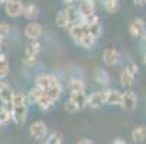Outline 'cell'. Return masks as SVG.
Listing matches in <instances>:
<instances>
[{
    "mask_svg": "<svg viewBox=\"0 0 146 144\" xmlns=\"http://www.w3.org/2000/svg\"><path fill=\"white\" fill-rule=\"evenodd\" d=\"M77 13L80 16V22L86 23L88 19L96 14V3L94 0H80L77 5Z\"/></svg>",
    "mask_w": 146,
    "mask_h": 144,
    "instance_id": "cell-1",
    "label": "cell"
},
{
    "mask_svg": "<svg viewBox=\"0 0 146 144\" xmlns=\"http://www.w3.org/2000/svg\"><path fill=\"white\" fill-rule=\"evenodd\" d=\"M40 51H42V46H40V42L39 40H31V43L26 46L25 49V55H23V64L26 66H32L39 55H40Z\"/></svg>",
    "mask_w": 146,
    "mask_h": 144,
    "instance_id": "cell-2",
    "label": "cell"
},
{
    "mask_svg": "<svg viewBox=\"0 0 146 144\" xmlns=\"http://www.w3.org/2000/svg\"><path fill=\"white\" fill-rule=\"evenodd\" d=\"M29 134H31V137H32L33 140H36V141L45 140L46 135H48V127H46V124H45V121H42V120L33 121L32 124H31V127H29Z\"/></svg>",
    "mask_w": 146,
    "mask_h": 144,
    "instance_id": "cell-3",
    "label": "cell"
},
{
    "mask_svg": "<svg viewBox=\"0 0 146 144\" xmlns=\"http://www.w3.org/2000/svg\"><path fill=\"white\" fill-rule=\"evenodd\" d=\"M120 107H121L124 111H127V112L133 111V110L137 107V97H136V92L132 91V89H127L126 92H123Z\"/></svg>",
    "mask_w": 146,
    "mask_h": 144,
    "instance_id": "cell-4",
    "label": "cell"
},
{
    "mask_svg": "<svg viewBox=\"0 0 146 144\" xmlns=\"http://www.w3.org/2000/svg\"><path fill=\"white\" fill-rule=\"evenodd\" d=\"M23 2L22 0H9L5 3V12L9 17H19L23 13Z\"/></svg>",
    "mask_w": 146,
    "mask_h": 144,
    "instance_id": "cell-5",
    "label": "cell"
},
{
    "mask_svg": "<svg viewBox=\"0 0 146 144\" xmlns=\"http://www.w3.org/2000/svg\"><path fill=\"white\" fill-rule=\"evenodd\" d=\"M84 25H87L88 35H91L96 40H97L98 37H101V35H103V26H101V23H100V17H98L97 14H94L91 19H88Z\"/></svg>",
    "mask_w": 146,
    "mask_h": 144,
    "instance_id": "cell-6",
    "label": "cell"
},
{
    "mask_svg": "<svg viewBox=\"0 0 146 144\" xmlns=\"http://www.w3.org/2000/svg\"><path fill=\"white\" fill-rule=\"evenodd\" d=\"M68 32H70V36L74 39V42L78 43L80 39L84 36V35H88V29H87V25L81 23V22H77V23H71L68 26Z\"/></svg>",
    "mask_w": 146,
    "mask_h": 144,
    "instance_id": "cell-7",
    "label": "cell"
},
{
    "mask_svg": "<svg viewBox=\"0 0 146 144\" xmlns=\"http://www.w3.org/2000/svg\"><path fill=\"white\" fill-rule=\"evenodd\" d=\"M104 104H109V105H120L121 104V97L123 92L114 88H109V89H104Z\"/></svg>",
    "mask_w": 146,
    "mask_h": 144,
    "instance_id": "cell-8",
    "label": "cell"
},
{
    "mask_svg": "<svg viewBox=\"0 0 146 144\" xmlns=\"http://www.w3.org/2000/svg\"><path fill=\"white\" fill-rule=\"evenodd\" d=\"M42 32H44V28L40 23H38L36 20L28 23L26 28H25V36L31 40H39V37L42 36Z\"/></svg>",
    "mask_w": 146,
    "mask_h": 144,
    "instance_id": "cell-9",
    "label": "cell"
},
{
    "mask_svg": "<svg viewBox=\"0 0 146 144\" xmlns=\"http://www.w3.org/2000/svg\"><path fill=\"white\" fill-rule=\"evenodd\" d=\"M55 82H58V79H56V76L52 75V74H45V72H42V74H38V75L35 76V85L39 87V88H42V89L49 88L51 85L55 84Z\"/></svg>",
    "mask_w": 146,
    "mask_h": 144,
    "instance_id": "cell-10",
    "label": "cell"
},
{
    "mask_svg": "<svg viewBox=\"0 0 146 144\" xmlns=\"http://www.w3.org/2000/svg\"><path fill=\"white\" fill-rule=\"evenodd\" d=\"M119 58H120V53L114 46H109V48H106L103 51V62L107 66L116 65L119 62Z\"/></svg>",
    "mask_w": 146,
    "mask_h": 144,
    "instance_id": "cell-11",
    "label": "cell"
},
{
    "mask_svg": "<svg viewBox=\"0 0 146 144\" xmlns=\"http://www.w3.org/2000/svg\"><path fill=\"white\" fill-rule=\"evenodd\" d=\"M87 94L86 91H72L70 94V101H72L74 104L78 107V110H82V108H86L87 107Z\"/></svg>",
    "mask_w": 146,
    "mask_h": 144,
    "instance_id": "cell-12",
    "label": "cell"
},
{
    "mask_svg": "<svg viewBox=\"0 0 146 144\" xmlns=\"http://www.w3.org/2000/svg\"><path fill=\"white\" fill-rule=\"evenodd\" d=\"M28 117V105H20V107H12V118L17 126L23 124Z\"/></svg>",
    "mask_w": 146,
    "mask_h": 144,
    "instance_id": "cell-13",
    "label": "cell"
},
{
    "mask_svg": "<svg viewBox=\"0 0 146 144\" xmlns=\"http://www.w3.org/2000/svg\"><path fill=\"white\" fill-rule=\"evenodd\" d=\"M104 105V94L103 91H96L93 92L91 95L87 97V107L96 110V108H100Z\"/></svg>",
    "mask_w": 146,
    "mask_h": 144,
    "instance_id": "cell-14",
    "label": "cell"
},
{
    "mask_svg": "<svg viewBox=\"0 0 146 144\" xmlns=\"http://www.w3.org/2000/svg\"><path fill=\"white\" fill-rule=\"evenodd\" d=\"M145 20L140 19V17H136L133 22L129 25V33L133 36V37H139L143 35V30H145Z\"/></svg>",
    "mask_w": 146,
    "mask_h": 144,
    "instance_id": "cell-15",
    "label": "cell"
},
{
    "mask_svg": "<svg viewBox=\"0 0 146 144\" xmlns=\"http://www.w3.org/2000/svg\"><path fill=\"white\" fill-rule=\"evenodd\" d=\"M44 95H46L48 98H51L54 102L58 101V99L61 98V95H62V85L59 84V81L55 82L54 85H51L49 88L44 89Z\"/></svg>",
    "mask_w": 146,
    "mask_h": 144,
    "instance_id": "cell-16",
    "label": "cell"
},
{
    "mask_svg": "<svg viewBox=\"0 0 146 144\" xmlns=\"http://www.w3.org/2000/svg\"><path fill=\"white\" fill-rule=\"evenodd\" d=\"M0 101L3 102V107H6L9 110V107L12 108V101H13V91L12 88L6 84L2 89H0Z\"/></svg>",
    "mask_w": 146,
    "mask_h": 144,
    "instance_id": "cell-17",
    "label": "cell"
},
{
    "mask_svg": "<svg viewBox=\"0 0 146 144\" xmlns=\"http://www.w3.org/2000/svg\"><path fill=\"white\" fill-rule=\"evenodd\" d=\"M39 13H40V10H39V7L35 5V3H28V5H25L23 6V16L26 17V19H29V20H33L39 16Z\"/></svg>",
    "mask_w": 146,
    "mask_h": 144,
    "instance_id": "cell-18",
    "label": "cell"
},
{
    "mask_svg": "<svg viewBox=\"0 0 146 144\" xmlns=\"http://www.w3.org/2000/svg\"><path fill=\"white\" fill-rule=\"evenodd\" d=\"M132 138L135 143H142L146 140V127L143 124H139L136 127H133L132 130Z\"/></svg>",
    "mask_w": 146,
    "mask_h": 144,
    "instance_id": "cell-19",
    "label": "cell"
},
{
    "mask_svg": "<svg viewBox=\"0 0 146 144\" xmlns=\"http://www.w3.org/2000/svg\"><path fill=\"white\" fill-rule=\"evenodd\" d=\"M44 95V89L42 88H39V87H32L31 89H29V92H28V95H26V101L29 102V104H36L38 102V99Z\"/></svg>",
    "mask_w": 146,
    "mask_h": 144,
    "instance_id": "cell-20",
    "label": "cell"
},
{
    "mask_svg": "<svg viewBox=\"0 0 146 144\" xmlns=\"http://www.w3.org/2000/svg\"><path fill=\"white\" fill-rule=\"evenodd\" d=\"M10 72V65H9V59L5 53L0 52V79H5Z\"/></svg>",
    "mask_w": 146,
    "mask_h": 144,
    "instance_id": "cell-21",
    "label": "cell"
},
{
    "mask_svg": "<svg viewBox=\"0 0 146 144\" xmlns=\"http://www.w3.org/2000/svg\"><path fill=\"white\" fill-rule=\"evenodd\" d=\"M68 89L72 92V91H86V82L84 79L81 78H71L68 81Z\"/></svg>",
    "mask_w": 146,
    "mask_h": 144,
    "instance_id": "cell-22",
    "label": "cell"
},
{
    "mask_svg": "<svg viewBox=\"0 0 146 144\" xmlns=\"http://www.w3.org/2000/svg\"><path fill=\"white\" fill-rule=\"evenodd\" d=\"M55 23H56V26L61 28V29H65V28L70 26V22H68L65 9H61V10L56 13V16H55Z\"/></svg>",
    "mask_w": 146,
    "mask_h": 144,
    "instance_id": "cell-23",
    "label": "cell"
},
{
    "mask_svg": "<svg viewBox=\"0 0 146 144\" xmlns=\"http://www.w3.org/2000/svg\"><path fill=\"white\" fill-rule=\"evenodd\" d=\"M94 78H96V81L98 82V84L103 85V87L109 85V82H110V75H109V72L106 69H97L96 74H94Z\"/></svg>",
    "mask_w": 146,
    "mask_h": 144,
    "instance_id": "cell-24",
    "label": "cell"
},
{
    "mask_svg": "<svg viewBox=\"0 0 146 144\" xmlns=\"http://www.w3.org/2000/svg\"><path fill=\"white\" fill-rule=\"evenodd\" d=\"M36 105L42 110V111H49V110L54 107V101H52L51 98H48L46 95H42V97L38 99Z\"/></svg>",
    "mask_w": 146,
    "mask_h": 144,
    "instance_id": "cell-25",
    "label": "cell"
},
{
    "mask_svg": "<svg viewBox=\"0 0 146 144\" xmlns=\"http://www.w3.org/2000/svg\"><path fill=\"white\" fill-rule=\"evenodd\" d=\"M120 84H121L124 88H130V87L135 84V78H133L130 74H127L126 69H123L121 74H120Z\"/></svg>",
    "mask_w": 146,
    "mask_h": 144,
    "instance_id": "cell-26",
    "label": "cell"
},
{
    "mask_svg": "<svg viewBox=\"0 0 146 144\" xmlns=\"http://www.w3.org/2000/svg\"><path fill=\"white\" fill-rule=\"evenodd\" d=\"M96 43V39L91 36V35H84L81 39H80V42L77 45H80L81 48H84V49H91Z\"/></svg>",
    "mask_w": 146,
    "mask_h": 144,
    "instance_id": "cell-27",
    "label": "cell"
},
{
    "mask_svg": "<svg viewBox=\"0 0 146 144\" xmlns=\"http://www.w3.org/2000/svg\"><path fill=\"white\" fill-rule=\"evenodd\" d=\"M103 7L109 13H116L119 10V0H101Z\"/></svg>",
    "mask_w": 146,
    "mask_h": 144,
    "instance_id": "cell-28",
    "label": "cell"
},
{
    "mask_svg": "<svg viewBox=\"0 0 146 144\" xmlns=\"http://www.w3.org/2000/svg\"><path fill=\"white\" fill-rule=\"evenodd\" d=\"M62 143H64V134H62L61 131L51 133V135L45 141V144H62Z\"/></svg>",
    "mask_w": 146,
    "mask_h": 144,
    "instance_id": "cell-29",
    "label": "cell"
},
{
    "mask_svg": "<svg viewBox=\"0 0 146 144\" xmlns=\"http://www.w3.org/2000/svg\"><path fill=\"white\" fill-rule=\"evenodd\" d=\"M64 9H65V13H67V17H68V22H70V25H71V23H77V22H80V16H78L77 9H75L74 6L64 7Z\"/></svg>",
    "mask_w": 146,
    "mask_h": 144,
    "instance_id": "cell-30",
    "label": "cell"
},
{
    "mask_svg": "<svg viewBox=\"0 0 146 144\" xmlns=\"http://www.w3.org/2000/svg\"><path fill=\"white\" fill-rule=\"evenodd\" d=\"M12 118V112L6 107H0V126L7 124Z\"/></svg>",
    "mask_w": 146,
    "mask_h": 144,
    "instance_id": "cell-31",
    "label": "cell"
},
{
    "mask_svg": "<svg viewBox=\"0 0 146 144\" xmlns=\"http://www.w3.org/2000/svg\"><path fill=\"white\" fill-rule=\"evenodd\" d=\"M9 32H10V26H9V23L7 22H5V20H2L0 22V37H6L7 35H9Z\"/></svg>",
    "mask_w": 146,
    "mask_h": 144,
    "instance_id": "cell-32",
    "label": "cell"
},
{
    "mask_svg": "<svg viewBox=\"0 0 146 144\" xmlns=\"http://www.w3.org/2000/svg\"><path fill=\"white\" fill-rule=\"evenodd\" d=\"M126 71H127V74H130L133 78H136V75H137V72H139V66H137V64H135V62H129V64L126 65Z\"/></svg>",
    "mask_w": 146,
    "mask_h": 144,
    "instance_id": "cell-33",
    "label": "cell"
},
{
    "mask_svg": "<svg viewBox=\"0 0 146 144\" xmlns=\"http://www.w3.org/2000/svg\"><path fill=\"white\" fill-rule=\"evenodd\" d=\"M64 110H65L67 112H77V111H80L78 107L74 104L72 101H70V99H67V101L64 102Z\"/></svg>",
    "mask_w": 146,
    "mask_h": 144,
    "instance_id": "cell-34",
    "label": "cell"
},
{
    "mask_svg": "<svg viewBox=\"0 0 146 144\" xmlns=\"http://www.w3.org/2000/svg\"><path fill=\"white\" fill-rule=\"evenodd\" d=\"M77 144H96L93 140H90V138H81Z\"/></svg>",
    "mask_w": 146,
    "mask_h": 144,
    "instance_id": "cell-35",
    "label": "cell"
},
{
    "mask_svg": "<svg viewBox=\"0 0 146 144\" xmlns=\"http://www.w3.org/2000/svg\"><path fill=\"white\" fill-rule=\"evenodd\" d=\"M62 2H64V6L65 7H70V6H74L75 0H62Z\"/></svg>",
    "mask_w": 146,
    "mask_h": 144,
    "instance_id": "cell-36",
    "label": "cell"
},
{
    "mask_svg": "<svg viewBox=\"0 0 146 144\" xmlns=\"http://www.w3.org/2000/svg\"><path fill=\"white\" fill-rule=\"evenodd\" d=\"M111 144H127V143H126V141H124L123 138H114Z\"/></svg>",
    "mask_w": 146,
    "mask_h": 144,
    "instance_id": "cell-37",
    "label": "cell"
},
{
    "mask_svg": "<svg viewBox=\"0 0 146 144\" xmlns=\"http://www.w3.org/2000/svg\"><path fill=\"white\" fill-rule=\"evenodd\" d=\"M145 3H146V0H135V5H137V6H142Z\"/></svg>",
    "mask_w": 146,
    "mask_h": 144,
    "instance_id": "cell-38",
    "label": "cell"
},
{
    "mask_svg": "<svg viewBox=\"0 0 146 144\" xmlns=\"http://www.w3.org/2000/svg\"><path fill=\"white\" fill-rule=\"evenodd\" d=\"M3 46H5V39H3V37H0V51L3 49Z\"/></svg>",
    "mask_w": 146,
    "mask_h": 144,
    "instance_id": "cell-39",
    "label": "cell"
},
{
    "mask_svg": "<svg viewBox=\"0 0 146 144\" xmlns=\"http://www.w3.org/2000/svg\"><path fill=\"white\" fill-rule=\"evenodd\" d=\"M5 85H6V82H5V81H0V89H2Z\"/></svg>",
    "mask_w": 146,
    "mask_h": 144,
    "instance_id": "cell-40",
    "label": "cell"
},
{
    "mask_svg": "<svg viewBox=\"0 0 146 144\" xmlns=\"http://www.w3.org/2000/svg\"><path fill=\"white\" fill-rule=\"evenodd\" d=\"M143 64L146 65V51H145V53H143Z\"/></svg>",
    "mask_w": 146,
    "mask_h": 144,
    "instance_id": "cell-41",
    "label": "cell"
},
{
    "mask_svg": "<svg viewBox=\"0 0 146 144\" xmlns=\"http://www.w3.org/2000/svg\"><path fill=\"white\" fill-rule=\"evenodd\" d=\"M142 36H143V39L146 40V28H145V30H143V35H142Z\"/></svg>",
    "mask_w": 146,
    "mask_h": 144,
    "instance_id": "cell-42",
    "label": "cell"
},
{
    "mask_svg": "<svg viewBox=\"0 0 146 144\" xmlns=\"http://www.w3.org/2000/svg\"><path fill=\"white\" fill-rule=\"evenodd\" d=\"M9 2V0H2V3H7Z\"/></svg>",
    "mask_w": 146,
    "mask_h": 144,
    "instance_id": "cell-43",
    "label": "cell"
},
{
    "mask_svg": "<svg viewBox=\"0 0 146 144\" xmlns=\"http://www.w3.org/2000/svg\"><path fill=\"white\" fill-rule=\"evenodd\" d=\"M0 5H2V0H0Z\"/></svg>",
    "mask_w": 146,
    "mask_h": 144,
    "instance_id": "cell-44",
    "label": "cell"
},
{
    "mask_svg": "<svg viewBox=\"0 0 146 144\" xmlns=\"http://www.w3.org/2000/svg\"><path fill=\"white\" fill-rule=\"evenodd\" d=\"M40 144H45V143H40Z\"/></svg>",
    "mask_w": 146,
    "mask_h": 144,
    "instance_id": "cell-45",
    "label": "cell"
}]
</instances>
